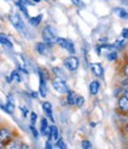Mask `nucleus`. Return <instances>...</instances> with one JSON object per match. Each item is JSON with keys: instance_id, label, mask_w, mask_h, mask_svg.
I'll return each mask as SVG.
<instances>
[{"instance_id": "1", "label": "nucleus", "mask_w": 128, "mask_h": 149, "mask_svg": "<svg viewBox=\"0 0 128 149\" xmlns=\"http://www.w3.org/2000/svg\"><path fill=\"white\" fill-rule=\"evenodd\" d=\"M42 36H43V40H44L45 44H49V45L56 43V41H57V40H55V33H54L52 29H51L50 26H46V28L43 29Z\"/></svg>"}, {"instance_id": "2", "label": "nucleus", "mask_w": 128, "mask_h": 149, "mask_svg": "<svg viewBox=\"0 0 128 149\" xmlns=\"http://www.w3.org/2000/svg\"><path fill=\"white\" fill-rule=\"evenodd\" d=\"M10 22L12 23V25H13L17 30L24 32V30H25V25H24V23H23L21 18H20L17 13H12V15H10Z\"/></svg>"}, {"instance_id": "3", "label": "nucleus", "mask_w": 128, "mask_h": 149, "mask_svg": "<svg viewBox=\"0 0 128 149\" xmlns=\"http://www.w3.org/2000/svg\"><path fill=\"white\" fill-rule=\"evenodd\" d=\"M52 85H54V87H55V90L57 92H59V93H69V88H68L67 84L64 82L62 79L55 78L54 81H52Z\"/></svg>"}, {"instance_id": "4", "label": "nucleus", "mask_w": 128, "mask_h": 149, "mask_svg": "<svg viewBox=\"0 0 128 149\" xmlns=\"http://www.w3.org/2000/svg\"><path fill=\"white\" fill-rule=\"evenodd\" d=\"M56 43L58 45H61L62 48H64L65 50H68L70 54H75V47H74V43L69 40H65V38H57Z\"/></svg>"}, {"instance_id": "5", "label": "nucleus", "mask_w": 128, "mask_h": 149, "mask_svg": "<svg viewBox=\"0 0 128 149\" xmlns=\"http://www.w3.org/2000/svg\"><path fill=\"white\" fill-rule=\"evenodd\" d=\"M64 66H65L69 70L74 72L78 68V58L75 57V56H70V57L64 60Z\"/></svg>"}, {"instance_id": "6", "label": "nucleus", "mask_w": 128, "mask_h": 149, "mask_svg": "<svg viewBox=\"0 0 128 149\" xmlns=\"http://www.w3.org/2000/svg\"><path fill=\"white\" fill-rule=\"evenodd\" d=\"M14 102H13V99H12V95H8L7 97V103H6V106L3 107L6 112L8 113H13V111H14Z\"/></svg>"}, {"instance_id": "7", "label": "nucleus", "mask_w": 128, "mask_h": 149, "mask_svg": "<svg viewBox=\"0 0 128 149\" xmlns=\"http://www.w3.org/2000/svg\"><path fill=\"white\" fill-rule=\"evenodd\" d=\"M90 68H92L93 73L95 74L96 77H102L103 75V68H102V66L100 63H93L90 66Z\"/></svg>"}, {"instance_id": "8", "label": "nucleus", "mask_w": 128, "mask_h": 149, "mask_svg": "<svg viewBox=\"0 0 128 149\" xmlns=\"http://www.w3.org/2000/svg\"><path fill=\"white\" fill-rule=\"evenodd\" d=\"M43 110H44L45 115H46L51 120H54V118H52V105H51L50 103H47V102H45V103L43 104Z\"/></svg>"}, {"instance_id": "9", "label": "nucleus", "mask_w": 128, "mask_h": 149, "mask_svg": "<svg viewBox=\"0 0 128 149\" xmlns=\"http://www.w3.org/2000/svg\"><path fill=\"white\" fill-rule=\"evenodd\" d=\"M59 137V135H58V128L56 125H52L51 127V131H50V140L51 141H57Z\"/></svg>"}, {"instance_id": "10", "label": "nucleus", "mask_w": 128, "mask_h": 149, "mask_svg": "<svg viewBox=\"0 0 128 149\" xmlns=\"http://www.w3.org/2000/svg\"><path fill=\"white\" fill-rule=\"evenodd\" d=\"M39 77H41V86H39V91H41V95L43 97V98H45V95H46V86H45V81H44V78H43V75H42V73L39 72Z\"/></svg>"}, {"instance_id": "11", "label": "nucleus", "mask_w": 128, "mask_h": 149, "mask_svg": "<svg viewBox=\"0 0 128 149\" xmlns=\"http://www.w3.org/2000/svg\"><path fill=\"white\" fill-rule=\"evenodd\" d=\"M119 106H120V109H122L123 111H128V98H127L126 95L122 97V98H120Z\"/></svg>"}, {"instance_id": "12", "label": "nucleus", "mask_w": 128, "mask_h": 149, "mask_svg": "<svg viewBox=\"0 0 128 149\" xmlns=\"http://www.w3.org/2000/svg\"><path fill=\"white\" fill-rule=\"evenodd\" d=\"M89 90H90V93L92 94H96L100 90V84L97 81H93L90 84V86H89Z\"/></svg>"}, {"instance_id": "13", "label": "nucleus", "mask_w": 128, "mask_h": 149, "mask_svg": "<svg viewBox=\"0 0 128 149\" xmlns=\"http://www.w3.org/2000/svg\"><path fill=\"white\" fill-rule=\"evenodd\" d=\"M10 137V131L6 128H1L0 129V141H5Z\"/></svg>"}, {"instance_id": "14", "label": "nucleus", "mask_w": 128, "mask_h": 149, "mask_svg": "<svg viewBox=\"0 0 128 149\" xmlns=\"http://www.w3.org/2000/svg\"><path fill=\"white\" fill-rule=\"evenodd\" d=\"M76 99H77L76 94H75L74 92H70V91H69V94H68V104L75 105V104H76Z\"/></svg>"}, {"instance_id": "15", "label": "nucleus", "mask_w": 128, "mask_h": 149, "mask_svg": "<svg viewBox=\"0 0 128 149\" xmlns=\"http://www.w3.org/2000/svg\"><path fill=\"white\" fill-rule=\"evenodd\" d=\"M36 50L38 52V54H41V55L45 54V50H46L45 44H44V43H37V45H36Z\"/></svg>"}, {"instance_id": "16", "label": "nucleus", "mask_w": 128, "mask_h": 149, "mask_svg": "<svg viewBox=\"0 0 128 149\" xmlns=\"http://www.w3.org/2000/svg\"><path fill=\"white\" fill-rule=\"evenodd\" d=\"M41 20H42V15L37 16V17H33V18H30V23H31V25H33V26L39 25Z\"/></svg>"}, {"instance_id": "17", "label": "nucleus", "mask_w": 128, "mask_h": 149, "mask_svg": "<svg viewBox=\"0 0 128 149\" xmlns=\"http://www.w3.org/2000/svg\"><path fill=\"white\" fill-rule=\"evenodd\" d=\"M0 43L4 44V45H7V47H12V43L10 42V40L7 38V37H5L4 35H0Z\"/></svg>"}, {"instance_id": "18", "label": "nucleus", "mask_w": 128, "mask_h": 149, "mask_svg": "<svg viewBox=\"0 0 128 149\" xmlns=\"http://www.w3.org/2000/svg\"><path fill=\"white\" fill-rule=\"evenodd\" d=\"M46 129H47V120H46L45 118H43L42 122H41V132L44 135Z\"/></svg>"}, {"instance_id": "19", "label": "nucleus", "mask_w": 128, "mask_h": 149, "mask_svg": "<svg viewBox=\"0 0 128 149\" xmlns=\"http://www.w3.org/2000/svg\"><path fill=\"white\" fill-rule=\"evenodd\" d=\"M11 79L13 80V81H17V82H20V81H21V79H20V75H19V73H18L17 70H14L13 73H12Z\"/></svg>"}, {"instance_id": "20", "label": "nucleus", "mask_w": 128, "mask_h": 149, "mask_svg": "<svg viewBox=\"0 0 128 149\" xmlns=\"http://www.w3.org/2000/svg\"><path fill=\"white\" fill-rule=\"evenodd\" d=\"M114 11H115V12H119V16H120L121 18H128V13H127L125 10H122V8H115Z\"/></svg>"}, {"instance_id": "21", "label": "nucleus", "mask_w": 128, "mask_h": 149, "mask_svg": "<svg viewBox=\"0 0 128 149\" xmlns=\"http://www.w3.org/2000/svg\"><path fill=\"white\" fill-rule=\"evenodd\" d=\"M56 147H57V148L63 149V148H65V143L63 142V140H62V139H59V137H58V140L56 141Z\"/></svg>"}, {"instance_id": "22", "label": "nucleus", "mask_w": 128, "mask_h": 149, "mask_svg": "<svg viewBox=\"0 0 128 149\" xmlns=\"http://www.w3.org/2000/svg\"><path fill=\"white\" fill-rule=\"evenodd\" d=\"M17 6L24 12V15H25V16H28V10H26V7H25V5H23L21 3H17Z\"/></svg>"}, {"instance_id": "23", "label": "nucleus", "mask_w": 128, "mask_h": 149, "mask_svg": "<svg viewBox=\"0 0 128 149\" xmlns=\"http://www.w3.org/2000/svg\"><path fill=\"white\" fill-rule=\"evenodd\" d=\"M83 103H84V99L82 97H77V99H76V105H77L78 107H81L83 105Z\"/></svg>"}, {"instance_id": "24", "label": "nucleus", "mask_w": 128, "mask_h": 149, "mask_svg": "<svg viewBox=\"0 0 128 149\" xmlns=\"http://www.w3.org/2000/svg\"><path fill=\"white\" fill-rule=\"evenodd\" d=\"M107 57H108V60H109V61H114L115 58H116V52H111L110 54H108V56H107Z\"/></svg>"}, {"instance_id": "25", "label": "nucleus", "mask_w": 128, "mask_h": 149, "mask_svg": "<svg viewBox=\"0 0 128 149\" xmlns=\"http://www.w3.org/2000/svg\"><path fill=\"white\" fill-rule=\"evenodd\" d=\"M82 148H84V149L92 148V143L89 142V141H83V142H82Z\"/></svg>"}, {"instance_id": "26", "label": "nucleus", "mask_w": 128, "mask_h": 149, "mask_svg": "<svg viewBox=\"0 0 128 149\" xmlns=\"http://www.w3.org/2000/svg\"><path fill=\"white\" fill-rule=\"evenodd\" d=\"M37 115L34 113V112H32L31 113V124H32V125H34V124H36V122H37Z\"/></svg>"}, {"instance_id": "27", "label": "nucleus", "mask_w": 128, "mask_h": 149, "mask_svg": "<svg viewBox=\"0 0 128 149\" xmlns=\"http://www.w3.org/2000/svg\"><path fill=\"white\" fill-rule=\"evenodd\" d=\"M71 3H72V4H75L76 6H80V7H83V6H84L81 0H71Z\"/></svg>"}, {"instance_id": "28", "label": "nucleus", "mask_w": 128, "mask_h": 149, "mask_svg": "<svg viewBox=\"0 0 128 149\" xmlns=\"http://www.w3.org/2000/svg\"><path fill=\"white\" fill-rule=\"evenodd\" d=\"M30 129H31V131H32V134H33V136H34V137L37 139L38 137V131L34 129V127L32 125V124H31V125H30Z\"/></svg>"}, {"instance_id": "29", "label": "nucleus", "mask_w": 128, "mask_h": 149, "mask_svg": "<svg viewBox=\"0 0 128 149\" xmlns=\"http://www.w3.org/2000/svg\"><path fill=\"white\" fill-rule=\"evenodd\" d=\"M20 110H21L23 117H26V115H28V112H29V111H28V109H26V107H24V106H21V107H20Z\"/></svg>"}, {"instance_id": "30", "label": "nucleus", "mask_w": 128, "mask_h": 149, "mask_svg": "<svg viewBox=\"0 0 128 149\" xmlns=\"http://www.w3.org/2000/svg\"><path fill=\"white\" fill-rule=\"evenodd\" d=\"M7 148H19V147H18L17 142H11V143L7 144Z\"/></svg>"}, {"instance_id": "31", "label": "nucleus", "mask_w": 128, "mask_h": 149, "mask_svg": "<svg viewBox=\"0 0 128 149\" xmlns=\"http://www.w3.org/2000/svg\"><path fill=\"white\" fill-rule=\"evenodd\" d=\"M19 3H21V4L25 5V6H26V5H34V4H32L31 1H29V0H19Z\"/></svg>"}, {"instance_id": "32", "label": "nucleus", "mask_w": 128, "mask_h": 149, "mask_svg": "<svg viewBox=\"0 0 128 149\" xmlns=\"http://www.w3.org/2000/svg\"><path fill=\"white\" fill-rule=\"evenodd\" d=\"M122 45H123V41L122 40H118L116 43H115V47H116V48H121Z\"/></svg>"}, {"instance_id": "33", "label": "nucleus", "mask_w": 128, "mask_h": 149, "mask_svg": "<svg viewBox=\"0 0 128 149\" xmlns=\"http://www.w3.org/2000/svg\"><path fill=\"white\" fill-rule=\"evenodd\" d=\"M122 36H123V38H128V29L122 30Z\"/></svg>"}, {"instance_id": "34", "label": "nucleus", "mask_w": 128, "mask_h": 149, "mask_svg": "<svg viewBox=\"0 0 128 149\" xmlns=\"http://www.w3.org/2000/svg\"><path fill=\"white\" fill-rule=\"evenodd\" d=\"M46 148H47V149L52 148V146H51V142H47V143H46Z\"/></svg>"}, {"instance_id": "35", "label": "nucleus", "mask_w": 128, "mask_h": 149, "mask_svg": "<svg viewBox=\"0 0 128 149\" xmlns=\"http://www.w3.org/2000/svg\"><path fill=\"white\" fill-rule=\"evenodd\" d=\"M125 73H126V75H128V65H127L126 68H125Z\"/></svg>"}, {"instance_id": "36", "label": "nucleus", "mask_w": 128, "mask_h": 149, "mask_svg": "<svg viewBox=\"0 0 128 149\" xmlns=\"http://www.w3.org/2000/svg\"><path fill=\"white\" fill-rule=\"evenodd\" d=\"M125 95H126V97H127V98H128V87H127V90H126V91H125Z\"/></svg>"}, {"instance_id": "37", "label": "nucleus", "mask_w": 128, "mask_h": 149, "mask_svg": "<svg viewBox=\"0 0 128 149\" xmlns=\"http://www.w3.org/2000/svg\"><path fill=\"white\" fill-rule=\"evenodd\" d=\"M33 1H34V3H39V1H41V0H33Z\"/></svg>"}, {"instance_id": "38", "label": "nucleus", "mask_w": 128, "mask_h": 149, "mask_svg": "<svg viewBox=\"0 0 128 149\" xmlns=\"http://www.w3.org/2000/svg\"><path fill=\"white\" fill-rule=\"evenodd\" d=\"M0 148H3V144L1 143H0Z\"/></svg>"}]
</instances>
